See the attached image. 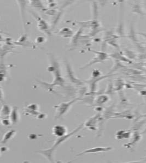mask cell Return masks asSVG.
Instances as JSON below:
<instances>
[{
  "instance_id": "1",
  "label": "cell",
  "mask_w": 146,
  "mask_h": 163,
  "mask_svg": "<svg viewBox=\"0 0 146 163\" xmlns=\"http://www.w3.org/2000/svg\"><path fill=\"white\" fill-rule=\"evenodd\" d=\"M66 131V129L63 126H56L53 128V132L54 134L58 136L64 135Z\"/></svg>"
}]
</instances>
